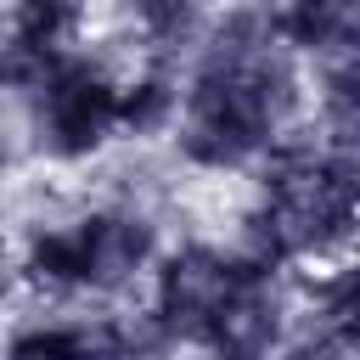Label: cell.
Masks as SVG:
<instances>
[{"label":"cell","mask_w":360,"mask_h":360,"mask_svg":"<svg viewBox=\"0 0 360 360\" xmlns=\"http://www.w3.org/2000/svg\"><path fill=\"white\" fill-rule=\"evenodd\" d=\"M298 68L270 39L264 11H225L197 34V68L180 90V158L197 169L259 163L298 118Z\"/></svg>","instance_id":"6da1fadb"},{"label":"cell","mask_w":360,"mask_h":360,"mask_svg":"<svg viewBox=\"0 0 360 360\" xmlns=\"http://www.w3.org/2000/svg\"><path fill=\"white\" fill-rule=\"evenodd\" d=\"M360 158L287 129L259 158V202L242 214V253L276 276L304 259H326L354 236Z\"/></svg>","instance_id":"7a4b0ae2"},{"label":"cell","mask_w":360,"mask_h":360,"mask_svg":"<svg viewBox=\"0 0 360 360\" xmlns=\"http://www.w3.org/2000/svg\"><path fill=\"white\" fill-rule=\"evenodd\" d=\"M158 264V225L135 208H90L22 242V276L51 292H118Z\"/></svg>","instance_id":"3957f363"},{"label":"cell","mask_w":360,"mask_h":360,"mask_svg":"<svg viewBox=\"0 0 360 360\" xmlns=\"http://www.w3.org/2000/svg\"><path fill=\"white\" fill-rule=\"evenodd\" d=\"M22 101H28L34 146L62 163L101 152L118 129V79L90 51H73V45L51 56V68L39 73V84Z\"/></svg>","instance_id":"277c9868"},{"label":"cell","mask_w":360,"mask_h":360,"mask_svg":"<svg viewBox=\"0 0 360 360\" xmlns=\"http://www.w3.org/2000/svg\"><path fill=\"white\" fill-rule=\"evenodd\" d=\"M253 270H270V264L248 259L242 248H214V242H186V248L163 253L152 264V309L141 315L146 332L163 349H197L208 321L219 315V304Z\"/></svg>","instance_id":"5b68a950"},{"label":"cell","mask_w":360,"mask_h":360,"mask_svg":"<svg viewBox=\"0 0 360 360\" xmlns=\"http://www.w3.org/2000/svg\"><path fill=\"white\" fill-rule=\"evenodd\" d=\"M264 28H270V39L292 56H343V51H354V39H360V11L349 6V0H287V6H270L264 11Z\"/></svg>","instance_id":"8992f818"},{"label":"cell","mask_w":360,"mask_h":360,"mask_svg":"<svg viewBox=\"0 0 360 360\" xmlns=\"http://www.w3.org/2000/svg\"><path fill=\"white\" fill-rule=\"evenodd\" d=\"M174 112H180V79L169 73V62H152L146 73L118 84V129L124 135H158L174 124Z\"/></svg>","instance_id":"52a82bcc"},{"label":"cell","mask_w":360,"mask_h":360,"mask_svg":"<svg viewBox=\"0 0 360 360\" xmlns=\"http://www.w3.org/2000/svg\"><path fill=\"white\" fill-rule=\"evenodd\" d=\"M321 141L354 152L360 141V51H343L321 68Z\"/></svg>","instance_id":"ba28073f"},{"label":"cell","mask_w":360,"mask_h":360,"mask_svg":"<svg viewBox=\"0 0 360 360\" xmlns=\"http://www.w3.org/2000/svg\"><path fill=\"white\" fill-rule=\"evenodd\" d=\"M79 22H84L79 6H62V0H22L17 11H6L0 34H11V39H22V45H39V51H62V45H73Z\"/></svg>","instance_id":"9c48e42d"},{"label":"cell","mask_w":360,"mask_h":360,"mask_svg":"<svg viewBox=\"0 0 360 360\" xmlns=\"http://www.w3.org/2000/svg\"><path fill=\"white\" fill-rule=\"evenodd\" d=\"M202 11L197 6H186V0H141L135 6V28L146 34V45L158 51V62L169 56V51H180V45H197V34H202Z\"/></svg>","instance_id":"30bf717a"},{"label":"cell","mask_w":360,"mask_h":360,"mask_svg":"<svg viewBox=\"0 0 360 360\" xmlns=\"http://www.w3.org/2000/svg\"><path fill=\"white\" fill-rule=\"evenodd\" d=\"M276 360H354V332H326V326H315L304 343H292V349L276 354Z\"/></svg>","instance_id":"8fae6325"},{"label":"cell","mask_w":360,"mask_h":360,"mask_svg":"<svg viewBox=\"0 0 360 360\" xmlns=\"http://www.w3.org/2000/svg\"><path fill=\"white\" fill-rule=\"evenodd\" d=\"M6 287H11V276H6V264H0V298H6Z\"/></svg>","instance_id":"7c38bea8"},{"label":"cell","mask_w":360,"mask_h":360,"mask_svg":"<svg viewBox=\"0 0 360 360\" xmlns=\"http://www.w3.org/2000/svg\"><path fill=\"white\" fill-rule=\"evenodd\" d=\"M0 169H6V146H0Z\"/></svg>","instance_id":"4fadbf2b"}]
</instances>
